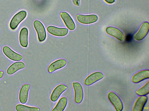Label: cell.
Segmentation results:
<instances>
[{
    "instance_id": "cell-19",
    "label": "cell",
    "mask_w": 149,
    "mask_h": 111,
    "mask_svg": "<svg viewBox=\"0 0 149 111\" xmlns=\"http://www.w3.org/2000/svg\"><path fill=\"white\" fill-rule=\"evenodd\" d=\"M67 99L65 97H63L61 98L52 111H63L67 105Z\"/></svg>"
},
{
    "instance_id": "cell-9",
    "label": "cell",
    "mask_w": 149,
    "mask_h": 111,
    "mask_svg": "<svg viewBox=\"0 0 149 111\" xmlns=\"http://www.w3.org/2000/svg\"><path fill=\"white\" fill-rule=\"evenodd\" d=\"M47 31L50 34L57 36H63L68 32V29L65 28H59L53 26H49L47 28Z\"/></svg>"
},
{
    "instance_id": "cell-5",
    "label": "cell",
    "mask_w": 149,
    "mask_h": 111,
    "mask_svg": "<svg viewBox=\"0 0 149 111\" xmlns=\"http://www.w3.org/2000/svg\"><path fill=\"white\" fill-rule=\"evenodd\" d=\"M149 29V23L147 22L143 23L138 31L134 36V39L137 41L143 40L148 34Z\"/></svg>"
},
{
    "instance_id": "cell-10",
    "label": "cell",
    "mask_w": 149,
    "mask_h": 111,
    "mask_svg": "<svg viewBox=\"0 0 149 111\" xmlns=\"http://www.w3.org/2000/svg\"><path fill=\"white\" fill-rule=\"evenodd\" d=\"M149 78V71L144 70L134 74L131 77V81L134 83H137Z\"/></svg>"
},
{
    "instance_id": "cell-12",
    "label": "cell",
    "mask_w": 149,
    "mask_h": 111,
    "mask_svg": "<svg viewBox=\"0 0 149 111\" xmlns=\"http://www.w3.org/2000/svg\"><path fill=\"white\" fill-rule=\"evenodd\" d=\"M60 16L67 28L70 30H74L75 25L71 16L67 12H63L60 14Z\"/></svg>"
},
{
    "instance_id": "cell-4",
    "label": "cell",
    "mask_w": 149,
    "mask_h": 111,
    "mask_svg": "<svg viewBox=\"0 0 149 111\" xmlns=\"http://www.w3.org/2000/svg\"><path fill=\"white\" fill-rule=\"evenodd\" d=\"M72 86L74 91V100L77 103H81L83 99V91L81 84L78 82H74Z\"/></svg>"
},
{
    "instance_id": "cell-13",
    "label": "cell",
    "mask_w": 149,
    "mask_h": 111,
    "mask_svg": "<svg viewBox=\"0 0 149 111\" xmlns=\"http://www.w3.org/2000/svg\"><path fill=\"white\" fill-rule=\"evenodd\" d=\"M67 88V86L63 84H61L56 86L53 90L51 94L50 99L53 102L57 100L61 94Z\"/></svg>"
},
{
    "instance_id": "cell-2",
    "label": "cell",
    "mask_w": 149,
    "mask_h": 111,
    "mask_svg": "<svg viewBox=\"0 0 149 111\" xmlns=\"http://www.w3.org/2000/svg\"><path fill=\"white\" fill-rule=\"evenodd\" d=\"M108 99L114 106L116 110L121 111L123 108L122 102L119 97L114 92H110L107 95Z\"/></svg>"
},
{
    "instance_id": "cell-3",
    "label": "cell",
    "mask_w": 149,
    "mask_h": 111,
    "mask_svg": "<svg viewBox=\"0 0 149 111\" xmlns=\"http://www.w3.org/2000/svg\"><path fill=\"white\" fill-rule=\"evenodd\" d=\"M33 25L37 33L39 41L42 42L44 41L46 38V34L43 24L40 21L35 20L33 22Z\"/></svg>"
},
{
    "instance_id": "cell-14",
    "label": "cell",
    "mask_w": 149,
    "mask_h": 111,
    "mask_svg": "<svg viewBox=\"0 0 149 111\" xmlns=\"http://www.w3.org/2000/svg\"><path fill=\"white\" fill-rule=\"evenodd\" d=\"M106 33L111 36L120 41H122L124 38L123 33L118 28L113 27H109L105 29Z\"/></svg>"
},
{
    "instance_id": "cell-23",
    "label": "cell",
    "mask_w": 149,
    "mask_h": 111,
    "mask_svg": "<svg viewBox=\"0 0 149 111\" xmlns=\"http://www.w3.org/2000/svg\"><path fill=\"white\" fill-rule=\"evenodd\" d=\"M106 2L109 4H112L115 2V0H104Z\"/></svg>"
},
{
    "instance_id": "cell-11",
    "label": "cell",
    "mask_w": 149,
    "mask_h": 111,
    "mask_svg": "<svg viewBox=\"0 0 149 111\" xmlns=\"http://www.w3.org/2000/svg\"><path fill=\"white\" fill-rule=\"evenodd\" d=\"M148 97L147 96H139L136 99L133 105L132 111H142L147 102Z\"/></svg>"
},
{
    "instance_id": "cell-17",
    "label": "cell",
    "mask_w": 149,
    "mask_h": 111,
    "mask_svg": "<svg viewBox=\"0 0 149 111\" xmlns=\"http://www.w3.org/2000/svg\"><path fill=\"white\" fill-rule=\"evenodd\" d=\"M28 31L26 27H23L21 30L19 34V42L21 45L24 47L28 45Z\"/></svg>"
},
{
    "instance_id": "cell-20",
    "label": "cell",
    "mask_w": 149,
    "mask_h": 111,
    "mask_svg": "<svg viewBox=\"0 0 149 111\" xmlns=\"http://www.w3.org/2000/svg\"><path fill=\"white\" fill-rule=\"evenodd\" d=\"M149 93V81H148L145 84L138 89L136 91L139 96H145Z\"/></svg>"
},
{
    "instance_id": "cell-6",
    "label": "cell",
    "mask_w": 149,
    "mask_h": 111,
    "mask_svg": "<svg viewBox=\"0 0 149 111\" xmlns=\"http://www.w3.org/2000/svg\"><path fill=\"white\" fill-rule=\"evenodd\" d=\"M2 50L5 55L11 60L18 61L23 58V56L22 55L15 52L8 46L4 47Z\"/></svg>"
},
{
    "instance_id": "cell-16",
    "label": "cell",
    "mask_w": 149,
    "mask_h": 111,
    "mask_svg": "<svg viewBox=\"0 0 149 111\" xmlns=\"http://www.w3.org/2000/svg\"><path fill=\"white\" fill-rule=\"evenodd\" d=\"M66 64L65 60L63 59H59L53 62L49 66L48 72L52 73L54 71L64 66Z\"/></svg>"
},
{
    "instance_id": "cell-15",
    "label": "cell",
    "mask_w": 149,
    "mask_h": 111,
    "mask_svg": "<svg viewBox=\"0 0 149 111\" xmlns=\"http://www.w3.org/2000/svg\"><path fill=\"white\" fill-rule=\"evenodd\" d=\"M30 85L25 84L21 88L19 94V99L20 102L22 104L25 103L27 101Z\"/></svg>"
},
{
    "instance_id": "cell-21",
    "label": "cell",
    "mask_w": 149,
    "mask_h": 111,
    "mask_svg": "<svg viewBox=\"0 0 149 111\" xmlns=\"http://www.w3.org/2000/svg\"><path fill=\"white\" fill-rule=\"evenodd\" d=\"M15 108L17 111H39L40 109L36 107H32L23 104H18L17 105Z\"/></svg>"
},
{
    "instance_id": "cell-1",
    "label": "cell",
    "mask_w": 149,
    "mask_h": 111,
    "mask_svg": "<svg viewBox=\"0 0 149 111\" xmlns=\"http://www.w3.org/2000/svg\"><path fill=\"white\" fill-rule=\"evenodd\" d=\"M26 12L24 10L19 12L16 14L11 19L9 24L10 28L12 30L15 29L19 24L26 17Z\"/></svg>"
},
{
    "instance_id": "cell-24",
    "label": "cell",
    "mask_w": 149,
    "mask_h": 111,
    "mask_svg": "<svg viewBox=\"0 0 149 111\" xmlns=\"http://www.w3.org/2000/svg\"><path fill=\"white\" fill-rule=\"evenodd\" d=\"M3 72L2 71H0V79L1 78L3 77Z\"/></svg>"
},
{
    "instance_id": "cell-22",
    "label": "cell",
    "mask_w": 149,
    "mask_h": 111,
    "mask_svg": "<svg viewBox=\"0 0 149 111\" xmlns=\"http://www.w3.org/2000/svg\"><path fill=\"white\" fill-rule=\"evenodd\" d=\"M73 3L74 5L78 6L80 4V0H72Z\"/></svg>"
},
{
    "instance_id": "cell-18",
    "label": "cell",
    "mask_w": 149,
    "mask_h": 111,
    "mask_svg": "<svg viewBox=\"0 0 149 111\" xmlns=\"http://www.w3.org/2000/svg\"><path fill=\"white\" fill-rule=\"evenodd\" d=\"M25 67L24 64L22 62H17L12 64L7 70V73L9 75L13 74L18 70Z\"/></svg>"
},
{
    "instance_id": "cell-7",
    "label": "cell",
    "mask_w": 149,
    "mask_h": 111,
    "mask_svg": "<svg viewBox=\"0 0 149 111\" xmlns=\"http://www.w3.org/2000/svg\"><path fill=\"white\" fill-rule=\"evenodd\" d=\"M104 77L103 74L100 72H94L88 76L85 79L84 83L86 86L91 85Z\"/></svg>"
},
{
    "instance_id": "cell-8",
    "label": "cell",
    "mask_w": 149,
    "mask_h": 111,
    "mask_svg": "<svg viewBox=\"0 0 149 111\" xmlns=\"http://www.w3.org/2000/svg\"><path fill=\"white\" fill-rule=\"evenodd\" d=\"M77 19L79 23L83 24H90L94 23L98 20L97 16L95 14L84 15L78 14Z\"/></svg>"
}]
</instances>
